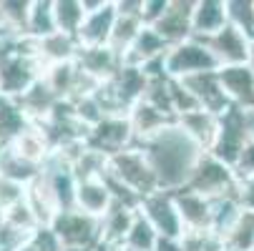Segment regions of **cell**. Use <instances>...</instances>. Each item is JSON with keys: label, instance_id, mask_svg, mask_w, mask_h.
<instances>
[{"label": "cell", "instance_id": "6da1fadb", "mask_svg": "<svg viewBox=\"0 0 254 251\" xmlns=\"http://www.w3.org/2000/svg\"><path fill=\"white\" fill-rule=\"evenodd\" d=\"M141 149L156 171L161 191H171V194L189 186L199 158L206 153L179 128V123L166 126L161 133H156L146 143H141Z\"/></svg>", "mask_w": 254, "mask_h": 251}, {"label": "cell", "instance_id": "7a4b0ae2", "mask_svg": "<svg viewBox=\"0 0 254 251\" xmlns=\"http://www.w3.org/2000/svg\"><path fill=\"white\" fill-rule=\"evenodd\" d=\"M106 176H111L114 181H119L121 186H126L131 194H136L141 201L161 191L156 171L151 166V161L146 158L141 146H131L126 151H119L114 156H108V168Z\"/></svg>", "mask_w": 254, "mask_h": 251}, {"label": "cell", "instance_id": "3957f363", "mask_svg": "<svg viewBox=\"0 0 254 251\" xmlns=\"http://www.w3.org/2000/svg\"><path fill=\"white\" fill-rule=\"evenodd\" d=\"M214 70H219V60L211 53L209 43L199 38L176 43L164 55V73L171 81H184L199 73H214Z\"/></svg>", "mask_w": 254, "mask_h": 251}, {"label": "cell", "instance_id": "277c9868", "mask_svg": "<svg viewBox=\"0 0 254 251\" xmlns=\"http://www.w3.org/2000/svg\"><path fill=\"white\" fill-rule=\"evenodd\" d=\"M252 138H249V126H247V111L232 105L224 116H219V133H216L211 149L206 153H211L214 158H219L227 166L237 168V163L244 153V146Z\"/></svg>", "mask_w": 254, "mask_h": 251}, {"label": "cell", "instance_id": "5b68a950", "mask_svg": "<svg viewBox=\"0 0 254 251\" xmlns=\"http://www.w3.org/2000/svg\"><path fill=\"white\" fill-rule=\"evenodd\" d=\"M53 234L63 244V249H81V251H96L101 244V219L88 216V213L70 208L61 211L51 224Z\"/></svg>", "mask_w": 254, "mask_h": 251}, {"label": "cell", "instance_id": "8992f818", "mask_svg": "<svg viewBox=\"0 0 254 251\" xmlns=\"http://www.w3.org/2000/svg\"><path fill=\"white\" fill-rule=\"evenodd\" d=\"M237 184H239L237 168L227 166L219 158H214L211 153H204L191 173V181L187 189L204 194L209 199H216V196H224L229 191H237Z\"/></svg>", "mask_w": 254, "mask_h": 251}, {"label": "cell", "instance_id": "52a82bcc", "mask_svg": "<svg viewBox=\"0 0 254 251\" xmlns=\"http://www.w3.org/2000/svg\"><path fill=\"white\" fill-rule=\"evenodd\" d=\"M43 76V65L38 58L18 53L15 58L0 63V96L20 100Z\"/></svg>", "mask_w": 254, "mask_h": 251}, {"label": "cell", "instance_id": "ba28073f", "mask_svg": "<svg viewBox=\"0 0 254 251\" xmlns=\"http://www.w3.org/2000/svg\"><path fill=\"white\" fill-rule=\"evenodd\" d=\"M138 211L151 221V226L159 231L161 239H181L187 234L171 191H156V194L146 196L141 201Z\"/></svg>", "mask_w": 254, "mask_h": 251}, {"label": "cell", "instance_id": "9c48e42d", "mask_svg": "<svg viewBox=\"0 0 254 251\" xmlns=\"http://www.w3.org/2000/svg\"><path fill=\"white\" fill-rule=\"evenodd\" d=\"M86 141L91 149H96L106 156H114L119 151L136 146V136H133L131 123H128V116H106L101 123H96L88 131Z\"/></svg>", "mask_w": 254, "mask_h": 251}, {"label": "cell", "instance_id": "30bf717a", "mask_svg": "<svg viewBox=\"0 0 254 251\" xmlns=\"http://www.w3.org/2000/svg\"><path fill=\"white\" fill-rule=\"evenodd\" d=\"M211 53L219 60V68H234V65H249V55H252V38L244 35L242 30H237L234 25H227L224 30H219L214 38L206 41Z\"/></svg>", "mask_w": 254, "mask_h": 251}, {"label": "cell", "instance_id": "8fae6325", "mask_svg": "<svg viewBox=\"0 0 254 251\" xmlns=\"http://www.w3.org/2000/svg\"><path fill=\"white\" fill-rule=\"evenodd\" d=\"M181 83L191 91V96H194L196 103H199V108H204V111H209V113H216V116H224V113L232 108V100L227 98L224 86H222V81H219V70L184 78Z\"/></svg>", "mask_w": 254, "mask_h": 251}, {"label": "cell", "instance_id": "7c38bea8", "mask_svg": "<svg viewBox=\"0 0 254 251\" xmlns=\"http://www.w3.org/2000/svg\"><path fill=\"white\" fill-rule=\"evenodd\" d=\"M76 63H78V68L83 70V73H88L93 81L106 83L121 70L124 58L111 46H91V48H78Z\"/></svg>", "mask_w": 254, "mask_h": 251}, {"label": "cell", "instance_id": "4fadbf2b", "mask_svg": "<svg viewBox=\"0 0 254 251\" xmlns=\"http://www.w3.org/2000/svg\"><path fill=\"white\" fill-rule=\"evenodd\" d=\"M174 201L187 231H211V199L191 189L174 191Z\"/></svg>", "mask_w": 254, "mask_h": 251}, {"label": "cell", "instance_id": "5bb4252c", "mask_svg": "<svg viewBox=\"0 0 254 251\" xmlns=\"http://www.w3.org/2000/svg\"><path fill=\"white\" fill-rule=\"evenodd\" d=\"M194 3L196 0H169V10L166 15L154 25L156 33L169 43H184L191 38V13H194Z\"/></svg>", "mask_w": 254, "mask_h": 251}, {"label": "cell", "instance_id": "9a60e30c", "mask_svg": "<svg viewBox=\"0 0 254 251\" xmlns=\"http://www.w3.org/2000/svg\"><path fill=\"white\" fill-rule=\"evenodd\" d=\"M116 3L114 0H106L103 8L93 10L86 15L76 41L81 48H91V46H108V41H111V33H114V25H116Z\"/></svg>", "mask_w": 254, "mask_h": 251}, {"label": "cell", "instance_id": "2e32d148", "mask_svg": "<svg viewBox=\"0 0 254 251\" xmlns=\"http://www.w3.org/2000/svg\"><path fill=\"white\" fill-rule=\"evenodd\" d=\"M229 25L227 0H196L191 13V38L209 41Z\"/></svg>", "mask_w": 254, "mask_h": 251}, {"label": "cell", "instance_id": "e0dca14e", "mask_svg": "<svg viewBox=\"0 0 254 251\" xmlns=\"http://www.w3.org/2000/svg\"><path fill=\"white\" fill-rule=\"evenodd\" d=\"M219 81L232 105L244 111H254V70L249 65L219 68Z\"/></svg>", "mask_w": 254, "mask_h": 251}, {"label": "cell", "instance_id": "ac0fdd59", "mask_svg": "<svg viewBox=\"0 0 254 251\" xmlns=\"http://www.w3.org/2000/svg\"><path fill=\"white\" fill-rule=\"evenodd\" d=\"M114 194L108 189L106 178H88V181H78L76 191V208L88 213V216L103 219L108 211L114 208Z\"/></svg>", "mask_w": 254, "mask_h": 251}, {"label": "cell", "instance_id": "d6986e66", "mask_svg": "<svg viewBox=\"0 0 254 251\" xmlns=\"http://www.w3.org/2000/svg\"><path fill=\"white\" fill-rule=\"evenodd\" d=\"M128 123H131L133 136H136V146H141V143H146L156 133H161L166 126L176 123V118L166 116L159 108H154V105L146 103V100H138L133 108L128 111Z\"/></svg>", "mask_w": 254, "mask_h": 251}, {"label": "cell", "instance_id": "ffe728a7", "mask_svg": "<svg viewBox=\"0 0 254 251\" xmlns=\"http://www.w3.org/2000/svg\"><path fill=\"white\" fill-rule=\"evenodd\" d=\"M169 48H171V46H169V43L161 38V35L156 33V28L143 25L141 33H138V38H136V43H133L131 50L126 53L124 63H128V65H138V68H146V65L161 60V58L169 53Z\"/></svg>", "mask_w": 254, "mask_h": 251}, {"label": "cell", "instance_id": "44dd1931", "mask_svg": "<svg viewBox=\"0 0 254 251\" xmlns=\"http://www.w3.org/2000/svg\"><path fill=\"white\" fill-rule=\"evenodd\" d=\"M179 128L184 131L199 149L209 151L211 149V143L216 138V133H219V116L216 113H209L204 108H196L187 116H179L176 118Z\"/></svg>", "mask_w": 254, "mask_h": 251}, {"label": "cell", "instance_id": "7402d4cb", "mask_svg": "<svg viewBox=\"0 0 254 251\" xmlns=\"http://www.w3.org/2000/svg\"><path fill=\"white\" fill-rule=\"evenodd\" d=\"M78 41L76 35H68V33H53L43 41H35V58L41 60V65H53V63H68V60H76L78 55Z\"/></svg>", "mask_w": 254, "mask_h": 251}, {"label": "cell", "instance_id": "603a6c76", "mask_svg": "<svg viewBox=\"0 0 254 251\" xmlns=\"http://www.w3.org/2000/svg\"><path fill=\"white\" fill-rule=\"evenodd\" d=\"M138 208L133 206H124V203H114V208L101 219V244L106 246H124L133 219H136Z\"/></svg>", "mask_w": 254, "mask_h": 251}, {"label": "cell", "instance_id": "cb8c5ba5", "mask_svg": "<svg viewBox=\"0 0 254 251\" xmlns=\"http://www.w3.org/2000/svg\"><path fill=\"white\" fill-rule=\"evenodd\" d=\"M8 146H10L18 156H23L25 161L41 166V168H43V163H46V161L51 158V153H53V146H51V141H48V136L43 133L41 126H30V128L23 131L15 141H10Z\"/></svg>", "mask_w": 254, "mask_h": 251}, {"label": "cell", "instance_id": "d4e9b609", "mask_svg": "<svg viewBox=\"0 0 254 251\" xmlns=\"http://www.w3.org/2000/svg\"><path fill=\"white\" fill-rule=\"evenodd\" d=\"M242 213H244V206H242L237 191L211 199V231L224 239L229 234V229L239 221Z\"/></svg>", "mask_w": 254, "mask_h": 251}, {"label": "cell", "instance_id": "484cf974", "mask_svg": "<svg viewBox=\"0 0 254 251\" xmlns=\"http://www.w3.org/2000/svg\"><path fill=\"white\" fill-rule=\"evenodd\" d=\"M33 123L28 113L23 111L20 100L0 96V143H10L15 141L23 131H28Z\"/></svg>", "mask_w": 254, "mask_h": 251}, {"label": "cell", "instance_id": "4316f807", "mask_svg": "<svg viewBox=\"0 0 254 251\" xmlns=\"http://www.w3.org/2000/svg\"><path fill=\"white\" fill-rule=\"evenodd\" d=\"M0 176L10 178V181L20 184V186H30L35 178L41 176V166H35L30 161H25L23 156H18L8 143L0 151Z\"/></svg>", "mask_w": 254, "mask_h": 251}, {"label": "cell", "instance_id": "83f0119b", "mask_svg": "<svg viewBox=\"0 0 254 251\" xmlns=\"http://www.w3.org/2000/svg\"><path fill=\"white\" fill-rule=\"evenodd\" d=\"M53 33H58L56 13H53V0H30L25 35L33 38V41H43V38H48V35H53Z\"/></svg>", "mask_w": 254, "mask_h": 251}, {"label": "cell", "instance_id": "f1b7e54d", "mask_svg": "<svg viewBox=\"0 0 254 251\" xmlns=\"http://www.w3.org/2000/svg\"><path fill=\"white\" fill-rule=\"evenodd\" d=\"M56 103H58V98L53 96V91H51L43 81H38V83H35V86L20 98V105H23V111L28 113V118H30L33 126H35V123H43V121L48 118V113L53 111Z\"/></svg>", "mask_w": 254, "mask_h": 251}, {"label": "cell", "instance_id": "f546056e", "mask_svg": "<svg viewBox=\"0 0 254 251\" xmlns=\"http://www.w3.org/2000/svg\"><path fill=\"white\" fill-rule=\"evenodd\" d=\"M53 13H56V25L61 33L78 35V30L86 20L83 0H53Z\"/></svg>", "mask_w": 254, "mask_h": 251}, {"label": "cell", "instance_id": "4dcf8cb0", "mask_svg": "<svg viewBox=\"0 0 254 251\" xmlns=\"http://www.w3.org/2000/svg\"><path fill=\"white\" fill-rule=\"evenodd\" d=\"M141 28H143L141 18H133V15H119V18H116V25H114V33H111V41H108V46H111L121 58H126V53L131 50V46H133L136 38H138Z\"/></svg>", "mask_w": 254, "mask_h": 251}, {"label": "cell", "instance_id": "1f68e13d", "mask_svg": "<svg viewBox=\"0 0 254 251\" xmlns=\"http://www.w3.org/2000/svg\"><path fill=\"white\" fill-rule=\"evenodd\" d=\"M159 231L151 226V221L143 216V213L138 211L136 219H133V226L124 241V246L128 251H156V244H159Z\"/></svg>", "mask_w": 254, "mask_h": 251}, {"label": "cell", "instance_id": "d6a6232c", "mask_svg": "<svg viewBox=\"0 0 254 251\" xmlns=\"http://www.w3.org/2000/svg\"><path fill=\"white\" fill-rule=\"evenodd\" d=\"M224 246L234 251H254V213L244 211L239 221L224 236Z\"/></svg>", "mask_w": 254, "mask_h": 251}, {"label": "cell", "instance_id": "836d02e7", "mask_svg": "<svg viewBox=\"0 0 254 251\" xmlns=\"http://www.w3.org/2000/svg\"><path fill=\"white\" fill-rule=\"evenodd\" d=\"M0 221L8 224V226H13V229H18L20 234H28V236H30L35 229H41V221H38V216H35V211L30 208L28 201H20V203H15L13 208L3 211V213H0Z\"/></svg>", "mask_w": 254, "mask_h": 251}, {"label": "cell", "instance_id": "e575fe53", "mask_svg": "<svg viewBox=\"0 0 254 251\" xmlns=\"http://www.w3.org/2000/svg\"><path fill=\"white\" fill-rule=\"evenodd\" d=\"M227 18L229 25L254 41V0H227Z\"/></svg>", "mask_w": 254, "mask_h": 251}, {"label": "cell", "instance_id": "d590c367", "mask_svg": "<svg viewBox=\"0 0 254 251\" xmlns=\"http://www.w3.org/2000/svg\"><path fill=\"white\" fill-rule=\"evenodd\" d=\"M224 239L214 231H187L181 236V251H222Z\"/></svg>", "mask_w": 254, "mask_h": 251}, {"label": "cell", "instance_id": "8d00e7d4", "mask_svg": "<svg viewBox=\"0 0 254 251\" xmlns=\"http://www.w3.org/2000/svg\"><path fill=\"white\" fill-rule=\"evenodd\" d=\"M15 251H65V249L58 241V236L53 234L51 226H41V229H35Z\"/></svg>", "mask_w": 254, "mask_h": 251}, {"label": "cell", "instance_id": "74e56055", "mask_svg": "<svg viewBox=\"0 0 254 251\" xmlns=\"http://www.w3.org/2000/svg\"><path fill=\"white\" fill-rule=\"evenodd\" d=\"M25 196H28V186H20V184L10 181V178L0 176V213L13 208L20 201H25Z\"/></svg>", "mask_w": 254, "mask_h": 251}, {"label": "cell", "instance_id": "f35d334b", "mask_svg": "<svg viewBox=\"0 0 254 251\" xmlns=\"http://www.w3.org/2000/svg\"><path fill=\"white\" fill-rule=\"evenodd\" d=\"M169 10V0H143L141 5V23L143 25H156Z\"/></svg>", "mask_w": 254, "mask_h": 251}, {"label": "cell", "instance_id": "ab89813d", "mask_svg": "<svg viewBox=\"0 0 254 251\" xmlns=\"http://www.w3.org/2000/svg\"><path fill=\"white\" fill-rule=\"evenodd\" d=\"M237 196H239L244 211H252V213H254V176H252V178H239Z\"/></svg>", "mask_w": 254, "mask_h": 251}, {"label": "cell", "instance_id": "60d3db41", "mask_svg": "<svg viewBox=\"0 0 254 251\" xmlns=\"http://www.w3.org/2000/svg\"><path fill=\"white\" fill-rule=\"evenodd\" d=\"M237 176L239 178H252L254 176V141H249L244 146V153L237 163Z\"/></svg>", "mask_w": 254, "mask_h": 251}, {"label": "cell", "instance_id": "b9f144b4", "mask_svg": "<svg viewBox=\"0 0 254 251\" xmlns=\"http://www.w3.org/2000/svg\"><path fill=\"white\" fill-rule=\"evenodd\" d=\"M114 3H116V13H119V15L141 18V5H143V0H114Z\"/></svg>", "mask_w": 254, "mask_h": 251}, {"label": "cell", "instance_id": "7bdbcfd3", "mask_svg": "<svg viewBox=\"0 0 254 251\" xmlns=\"http://www.w3.org/2000/svg\"><path fill=\"white\" fill-rule=\"evenodd\" d=\"M156 251H181V239H159Z\"/></svg>", "mask_w": 254, "mask_h": 251}, {"label": "cell", "instance_id": "ee69618b", "mask_svg": "<svg viewBox=\"0 0 254 251\" xmlns=\"http://www.w3.org/2000/svg\"><path fill=\"white\" fill-rule=\"evenodd\" d=\"M249 68L254 70V41H252V55H249Z\"/></svg>", "mask_w": 254, "mask_h": 251}, {"label": "cell", "instance_id": "f6af8a7d", "mask_svg": "<svg viewBox=\"0 0 254 251\" xmlns=\"http://www.w3.org/2000/svg\"><path fill=\"white\" fill-rule=\"evenodd\" d=\"M222 251H234V249H227V246H224V249H222Z\"/></svg>", "mask_w": 254, "mask_h": 251}, {"label": "cell", "instance_id": "bcb514c9", "mask_svg": "<svg viewBox=\"0 0 254 251\" xmlns=\"http://www.w3.org/2000/svg\"><path fill=\"white\" fill-rule=\"evenodd\" d=\"M3 146H5V143H0V151H3Z\"/></svg>", "mask_w": 254, "mask_h": 251}]
</instances>
